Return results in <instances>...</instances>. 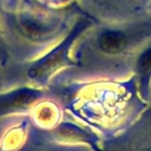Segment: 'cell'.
<instances>
[{
	"label": "cell",
	"mask_w": 151,
	"mask_h": 151,
	"mask_svg": "<svg viewBox=\"0 0 151 151\" xmlns=\"http://www.w3.org/2000/svg\"><path fill=\"white\" fill-rule=\"evenodd\" d=\"M99 44H101V50H104L105 52L117 54L123 51L127 46V37L125 34L121 32L109 31L101 35Z\"/></svg>",
	"instance_id": "1"
},
{
	"label": "cell",
	"mask_w": 151,
	"mask_h": 151,
	"mask_svg": "<svg viewBox=\"0 0 151 151\" xmlns=\"http://www.w3.org/2000/svg\"><path fill=\"white\" fill-rule=\"evenodd\" d=\"M140 70L142 73H148L151 69V50H149L148 52H146L140 59Z\"/></svg>",
	"instance_id": "2"
}]
</instances>
